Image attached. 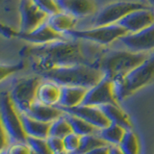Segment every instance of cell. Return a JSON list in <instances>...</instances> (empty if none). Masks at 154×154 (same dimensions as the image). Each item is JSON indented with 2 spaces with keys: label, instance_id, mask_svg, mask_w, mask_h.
I'll return each instance as SVG.
<instances>
[{
  "label": "cell",
  "instance_id": "obj_34",
  "mask_svg": "<svg viewBox=\"0 0 154 154\" xmlns=\"http://www.w3.org/2000/svg\"><path fill=\"white\" fill-rule=\"evenodd\" d=\"M110 154H123L119 146H110Z\"/></svg>",
  "mask_w": 154,
  "mask_h": 154
},
{
  "label": "cell",
  "instance_id": "obj_26",
  "mask_svg": "<svg viewBox=\"0 0 154 154\" xmlns=\"http://www.w3.org/2000/svg\"><path fill=\"white\" fill-rule=\"evenodd\" d=\"M70 133H73L72 128L69 124L66 114L63 117L57 119L53 122H51L50 126V137H56L64 139Z\"/></svg>",
  "mask_w": 154,
  "mask_h": 154
},
{
  "label": "cell",
  "instance_id": "obj_15",
  "mask_svg": "<svg viewBox=\"0 0 154 154\" xmlns=\"http://www.w3.org/2000/svg\"><path fill=\"white\" fill-rule=\"evenodd\" d=\"M61 12L74 18H82L94 14L96 11L94 0H55Z\"/></svg>",
  "mask_w": 154,
  "mask_h": 154
},
{
  "label": "cell",
  "instance_id": "obj_22",
  "mask_svg": "<svg viewBox=\"0 0 154 154\" xmlns=\"http://www.w3.org/2000/svg\"><path fill=\"white\" fill-rule=\"evenodd\" d=\"M125 132H126V129L119 126V125L111 123L109 126L100 129L98 135L109 146H119L124 137Z\"/></svg>",
  "mask_w": 154,
  "mask_h": 154
},
{
  "label": "cell",
  "instance_id": "obj_2",
  "mask_svg": "<svg viewBox=\"0 0 154 154\" xmlns=\"http://www.w3.org/2000/svg\"><path fill=\"white\" fill-rule=\"evenodd\" d=\"M149 53H136L129 50H103L94 66L105 77L118 81L146 59Z\"/></svg>",
  "mask_w": 154,
  "mask_h": 154
},
{
  "label": "cell",
  "instance_id": "obj_19",
  "mask_svg": "<svg viewBox=\"0 0 154 154\" xmlns=\"http://www.w3.org/2000/svg\"><path fill=\"white\" fill-rule=\"evenodd\" d=\"M109 119L111 123L119 125L126 130L133 129V122L130 116L126 113L122 105L119 104H107L99 107Z\"/></svg>",
  "mask_w": 154,
  "mask_h": 154
},
{
  "label": "cell",
  "instance_id": "obj_7",
  "mask_svg": "<svg viewBox=\"0 0 154 154\" xmlns=\"http://www.w3.org/2000/svg\"><path fill=\"white\" fill-rule=\"evenodd\" d=\"M43 77L38 74L20 77L14 82L10 91L14 105L21 114H25L37 100V91Z\"/></svg>",
  "mask_w": 154,
  "mask_h": 154
},
{
  "label": "cell",
  "instance_id": "obj_10",
  "mask_svg": "<svg viewBox=\"0 0 154 154\" xmlns=\"http://www.w3.org/2000/svg\"><path fill=\"white\" fill-rule=\"evenodd\" d=\"M20 16V33H30L45 23L48 16L38 8L32 0H20L19 2Z\"/></svg>",
  "mask_w": 154,
  "mask_h": 154
},
{
  "label": "cell",
  "instance_id": "obj_11",
  "mask_svg": "<svg viewBox=\"0 0 154 154\" xmlns=\"http://www.w3.org/2000/svg\"><path fill=\"white\" fill-rule=\"evenodd\" d=\"M119 41L132 52L147 53L154 50V23L142 31L128 33Z\"/></svg>",
  "mask_w": 154,
  "mask_h": 154
},
{
  "label": "cell",
  "instance_id": "obj_12",
  "mask_svg": "<svg viewBox=\"0 0 154 154\" xmlns=\"http://www.w3.org/2000/svg\"><path fill=\"white\" fill-rule=\"evenodd\" d=\"M14 37L21 38L23 41H26L34 45H46V43L58 41H65L69 38L66 36L62 35V34L53 30L49 24L47 23V20L30 33L16 32Z\"/></svg>",
  "mask_w": 154,
  "mask_h": 154
},
{
  "label": "cell",
  "instance_id": "obj_21",
  "mask_svg": "<svg viewBox=\"0 0 154 154\" xmlns=\"http://www.w3.org/2000/svg\"><path fill=\"white\" fill-rule=\"evenodd\" d=\"M47 23L53 30L66 36L67 32L74 30L76 18L64 12H59L53 16L48 17Z\"/></svg>",
  "mask_w": 154,
  "mask_h": 154
},
{
  "label": "cell",
  "instance_id": "obj_13",
  "mask_svg": "<svg viewBox=\"0 0 154 154\" xmlns=\"http://www.w3.org/2000/svg\"><path fill=\"white\" fill-rule=\"evenodd\" d=\"M154 23V12L147 8L140 9L126 14L118 22L128 33L142 31Z\"/></svg>",
  "mask_w": 154,
  "mask_h": 154
},
{
  "label": "cell",
  "instance_id": "obj_6",
  "mask_svg": "<svg viewBox=\"0 0 154 154\" xmlns=\"http://www.w3.org/2000/svg\"><path fill=\"white\" fill-rule=\"evenodd\" d=\"M128 32L118 23L111 25L93 27L86 30H71L66 33V37L74 40L84 41L97 45H108L119 41Z\"/></svg>",
  "mask_w": 154,
  "mask_h": 154
},
{
  "label": "cell",
  "instance_id": "obj_18",
  "mask_svg": "<svg viewBox=\"0 0 154 154\" xmlns=\"http://www.w3.org/2000/svg\"><path fill=\"white\" fill-rule=\"evenodd\" d=\"M89 89L83 87L62 86V95L58 107L62 109L74 108L83 104Z\"/></svg>",
  "mask_w": 154,
  "mask_h": 154
},
{
  "label": "cell",
  "instance_id": "obj_32",
  "mask_svg": "<svg viewBox=\"0 0 154 154\" xmlns=\"http://www.w3.org/2000/svg\"><path fill=\"white\" fill-rule=\"evenodd\" d=\"M49 146L53 154H69L65 146L64 140L56 137H49L47 139Z\"/></svg>",
  "mask_w": 154,
  "mask_h": 154
},
{
  "label": "cell",
  "instance_id": "obj_31",
  "mask_svg": "<svg viewBox=\"0 0 154 154\" xmlns=\"http://www.w3.org/2000/svg\"><path fill=\"white\" fill-rule=\"evenodd\" d=\"M24 67H25V65H24L23 62L17 63V64H12V65L2 64L1 67H0V71H1V81L8 78L9 76L16 73V72L20 71Z\"/></svg>",
  "mask_w": 154,
  "mask_h": 154
},
{
  "label": "cell",
  "instance_id": "obj_20",
  "mask_svg": "<svg viewBox=\"0 0 154 154\" xmlns=\"http://www.w3.org/2000/svg\"><path fill=\"white\" fill-rule=\"evenodd\" d=\"M23 127L28 138L45 139L50 137L51 122H43L36 119H33L25 114H21Z\"/></svg>",
  "mask_w": 154,
  "mask_h": 154
},
{
  "label": "cell",
  "instance_id": "obj_37",
  "mask_svg": "<svg viewBox=\"0 0 154 154\" xmlns=\"http://www.w3.org/2000/svg\"><path fill=\"white\" fill-rule=\"evenodd\" d=\"M1 154H6V153H5V152H3V153H1Z\"/></svg>",
  "mask_w": 154,
  "mask_h": 154
},
{
  "label": "cell",
  "instance_id": "obj_3",
  "mask_svg": "<svg viewBox=\"0 0 154 154\" xmlns=\"http://www.w3.org/2000/svg\"><path fill=\"white\" fill-rule=\"evenodd\" d=\"M60 86H74L91 89L104 78L103 72L91 65H74L58 67L41 75Z\"/></svg>",
  "mask_w": 154,
  "mask_h": 154
},
{
  "label": "cell",
  "instance_id": "obj_28",
  "mask_svg": "<svg viewBox=\"0 0 154 154\" xmlns=\"http://www.w3.org/2000/svg\"><path fill=\"white\" fill-rule=\"evenodd\" d=\"M32 1L37 5L38 9L42 10L43 13H45L48 17L61 12L55 0H32Z\"/></svg>",
  "mask_w": 154,
  "mask_h": 154
},
{
  "label": "cell",
  "instance_id": "obj_17",
  "mask_svg": "<svg viewBox=\"0 0 154 154\" xmlns=\"http://www.w3.org/2000/svg\"><path fill=\"white\" fill-rule=\"evenodd\" d=\"M62 95V86L52 80L45 79L41 82L37 91V99L49 106H59Z\"/></svg>",
  "mask_w": 154,
  "mask_h": 154
},
{
  "label": "cell",
  "instance_id": "obj_16",
  "mask_svg": "<svg viewBox=\"0 0 154 154\" xmlns=\"http://www.w3.org/2000/svg\"><path fill=\"white\" fill-rule=\"evenodd\" d=\"M21 114V113H20ZM66 113L58 106H49L40 102L38 99L34 102L25 115L43 122H53L57 119L63 117Z\"/></svg>",
  "mask_w": 154,
  "mask_h": 154
},
{
  "label": "cell",
  "instance_id": "obj_8",
  "mask_svg": "<svg viewBox=\"0 0 154 154\" xmlns=\"http://www.w3.org/2000/svg\"><path fill=\"white\" fill-rule=\"evenodd\" d=\"M146 8V5L139 2L119 1L104 6L93 18V27H99L118 23L120 19L133 11Z\"/></svg>",
  "mask_w": 154,
  "mask_h": 154
},
{
  "label": "cell",
  "instance_id": "obj_36",
  "mask_svg": "<svg viewBox=\"0 0 154 154\" xmlns=\"http://www.w3.org/2000/svg\"><path fill=\"white\" fill-rule=\"evenodd\" d=\"M142 2H146V0H141Z\"/></svg>",
  "mask_w": 154,
  "mask_h": 154
},
{
  "label": "cell",
  "instance_id": "obj_29",
  "mask_svg": "<svg viewBox=\"0 0 154 154\" xmlns=\"http://www.w3.org/2000/svg\"><path fill=\"white\" fill-rule=\"evenodd\" d=\"M63 140H64V143L66 150L69 154H75L78 151L81 143V136L75 133H70Z\"/></svg>",
  "mask_w": 154,
  "mask_h": 154
},
{
  "label": "cell",
  "instance_id": "obj_9",
  "mask_svg": "<svg viewBox=\"0 0 154 154\" xmlns=\"http://www.w3.org/2000/svg\"><path fill=\"white\" fill-rule=\"evenodd\" d=\"M83 104L94 107H102L107 104L120 105L116 94L115 81L104 77L98 84L88 90Z\"/></svg>",
  "mask_w": 154,
  "mask_h": 154
},
{
  "label": "cell",
  "instance_id": "obj_35",
  "mask_svg": "<svg viewBox=\"0 0 154 154\" xmlns=\"http://www.w3.org/2000/svg\"><path fill=\"white\" fill-rule=\"evenodd\" d=\"M146 2L150 4L151 6H154V0H146Z\"/></svg>",
  "mask_w": 154,
  "mask_h": 154
},
{
  "label": "cell",
  "instance_id": "obj_24",
  "mask_svg": "<svg viewBox=\"0 0 154 154\" xmlns=\"http://www.w3.org/2000/svg\"><path fill=\"white\" fill-rule=\"evenodd\" d=\"M123 154H140L141 153V144L138 135L132 130H126L125 135L119 144Z\"/></svg>",
  "mask_w": 154,
  "mask_h": 154
},
{
  "label": "cell",
  "instance_id": "obj_30",
  "mask_svg": "<svg viewBox=\"0 0 154 154\" xmlns=\"http://www.w3.org/2000/svg\"><path fill=\"white\" fill-rule=\"evenodd\" d=\"M3 153V152H2ZM6 154H34L32 148L28 144V143L17 142L13 143L9 148L5 151Z\"/></svg>",
  "mask_w": 154,
  "mask_h": 154
},
{
  "label": "cell",
  "instance_id": "obj_25",
  "mask_svg": "<svg viewBox=\"0 0 154 154\" xmlns=\"http://www.w3.org/2000/svg\"><path fill=\"white\" fill-rule=\"evenodd\" d=\"M104 146H109V144L103 139H101V137L98 134L86 135V136L81 137L80 146L78 151L75 154H86L94 148Z\"/></svg>",
  "mask_w": 154,
  "mask_h": 154
},
{
  "label": "cell",
  "instance_id": "obj_14",
  "mask_svg": "<svg viewBox=\"0 0 154 154\" xmlns=\"http://www.w3.org/2000/svg\"><path fill=\"white\" fill-rule=\"evenodd\" d=\"M62 110L64 111L65 113L74 115L76 117L83 119L87 122L94 125V127H96L99 130L107 127L111 124L109 119L103 113V111L99 107L82 104L74 108H67V109H62Z\"/></svg>",
  "mask_w": 154,
  "mask_h": 154
},
{
  "label": "cell",
  "instance_id": "obj_33",
  "mask_svg": "<svg viewBox=\"0 0 154 154\" xmlns=\"http://www.w3.org/2000/svg\"><path fill=\"white\" fill-rule=\"evenodd\" d=\"M110 146H104L97 148H94L93 150L89 151L86 154H110Z\"/></svg>",
  "mask_w": 154,
  "mask_h": 154
},
{
  "label": "cell",
  "instance_id": "obj_1",
  "mask_svg": "<svg viewBox=\"0 0 154 154\" xmlns=\"http://www.w3.org/2000/svg\"><path fill=\"white\" fill-rule=\"evenodd\" d=\"M94 43L67 38L42 45H34L22 48L20 55L32 64V69L37 74L58 67L74 65H91L103 50Z\"/></svg>",
  "mask_w": 154,
  "mask_h": 154
},
{
  "label": "cell",
  "instance_id": "obj_5",
  "mask_svg": "<svg viewBox=\"0 0 154 154\" xmlns=\"http://www.w3.org/2000/svg\"><path fill=\"white\" fill-rule=\"evenodd\" d=\"M1 126L6 130L13 143H26L28 136L24 130L21 114L14 105L10 91H2L0 95Z\"/></svg>",
  "mask_w": 154,
  "mask_h": 154
},
{
  "label": "cell",
  "instance_id": "obj_4",
  "mask_svg": "<svg viewBox=\"0 0 154 154\" xmlns=\"http://www.w3.org/2000/svg\"><path fill=\"white\" fill-rule=\"evenodd\" d=\"M154 83V51L142 64L127 73L124 77L115 81L116 94L119 101L129 97L137 91Z\"/></svg>",
  "mask_w": 154,
  "mask_h": 154
},
{
  "label": "cell",
  "instance_id": "obj_23",
  "mask_svg": "<svg viewBox=\"0 0 154 154\" xmlns=\"http://www.w3.org/2000/svg\"><path fill=\"white\" fill-rule=\"evenodd\" d=\"M66 116L67 119H69L73 133L79 135L81 137L86 136V135H91V134H98L99 129L94 127V125L90 124L89 122H87L83 119L76 117L74 115L67 114V113H66Z\"/></svg>",
  "mask_w": 154,
  "mask_h": 154
},
{
  "label": "cell",
  "instance_id": "obj_27",
  "mask_svg": "<svg viewBox=\"0 0 154 154\" xmlns=\"http://www.w3.org/2000/svg\"><path fill=\"white\" fill-rule=\"evenodd\" d=\"M28 144L32 148L34 154H53L47 140L30 138L27 140Z\"/></svg>",
  "mask_w": 154,
  "mask_h": 154
}]
</instances>
